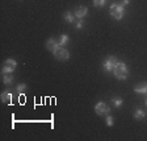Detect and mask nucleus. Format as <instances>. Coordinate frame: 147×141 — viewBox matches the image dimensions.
<instances>
[{
	"mask_svg": "<svg viewBox=\"0 0 147 141\" xmlns=\"http://www.w3.org/2000/svg\"><path fill=\"white\" fill-rule=\"evenodd\" d=\"M112 104L114 106V107H117V108H119V107H122V104H123V100L121 98H112Z\"/></svg>",
	"mask_w": 147,
	"mask_h": 141,
	"instance_id": "obj_15",
	"label": "nucleus"
},
{
	"mask_svg": "<svg viewBox=\"0 0 147 141\" xmlns=\"http://www.w3.org/2000/svg\"><path fill=\"white\" fill-rule=\"evenodd\" d=\"M144 103H146V106H147V98H146V100H144Z\"/></svg>",
	"mask_w": 147,
	"mask_h": 141,
	"instance_id": "obj_21",
	"label": "nucleus"
},
{
	"mask_svg": "<svg viewBox=\"0 0 147 141\" xmlns=\"http://www.w3.org/2000/svg\"><path fill=\"white\" fill-rule=\"evenodd\" d=\"M107 0H93V5L95 7H104Z\"/></svg>",
	"mask_w": 147,
	"mask_h": 141,
	"instance_id": "obj_17",
	"label": "nucleus"
},
{
	"mask_svg": "<svg viewBox=\"0 0 147 141\" xmlns=\"http://www.w3.org/2000/svg\"><path fill=\"white\" fill-rule=\"evenodd\" d=\"M0 98H1V101H4L5 104H11V103H12V92L3 91L1 95H0Z\"/></svg>",
	"mask_w": 147,
	"mask_h": 141,
	"instance_id": "obj_9",
	"label": "nucleus"
},
{
	"mask_svg": "<svg viewBox=\"0 0 147 141\" xmlns=\"http://www.w3.org/2000/svg\"><path fill=\"white\" fill-rule=\"evenodd\" d=\"M68 41H70V37H68L67 34H62V36H59V38H58L59 46H66L68 44Z\"/></svg>",
	"mask_w": 147,
	"mask_h": 141,
	"instance_id": "obj_12",
	"label": "nucleus"
},
{
	"mask_svg": "<svg viewBox=\"0 0 147 141\" xmlns=\"http://www.w3.org/2000/svg\"><path fill=\"white\" fill-rule=\"evenodd\" d=\"M134 91L137 92V94H146L147 95V83H141V84L135 86Z\"/></svg>",
	"mask_w": 147,
	"mask_h": 141,
	"instance_id": "obj_10",
	"label": "nucleus"
},
{
	"mask_svg": "<svg viewBox=\"0 0 147 141\" xmlns=\"http://www.w3.org/2000/svg\"><path fill=\"white\" fill-rule=\"evenodd\" d=\"M3 82H4V84H7V86H11V84L15 82V78L12 77V73L3 74Z\"/></svg>",
	"mask_w": 147,
	"mask_h": 141,
	"instance_id": "obj_11",
	"label": "nucleus"
},
{
	"mask_svg": "<svg viewBox=\"0 0 147 141\" xmlns=\"http://www.w3.org/2000/svg\"><path fill=\"white\" fill-rule=\"evenodd\" d=\"M87 13H88V8L87 7H84V5H79L76 9H75V17H78V18H83L84 16H87Z\"/></svg>",
	"mask_w": 147,
	"mask_h": 141,
	"instance_id": "obj_8",
	"label": "nucleus"
},
{
	"mask_svg": "<svg viewBox=\"0 0 147 141\" xmlns=\"http://www.w3.org/2000/svg\"><path fill=\"white\" fill-rule=\"evenodd\" d=\"M129 3H130V0H122V1H121V3H119V4H121V5H123V7H125V5H127Z\"/></svg>",
	"mask_w": 147,
	"mask_h": 141,
	"instance_id": "obj_20",
	"label": "nucleus"
},
{
	"mask_svg": "<svg viewBox=\"0 0 147 141\" xmlns=\"http://www.w3.org/2000/svg\"><path fill=\"white\" fill-rule=\"evenodd\" d=\"M26 89H28V86L25 84V83H20V84H17V87H16V90H17V92L20 94V95H22Z\"/></svg>",
	"mask_w": 147,
	"mask_h": 141,
	"instance_id": "obj_16",
	"label": "nucleus"
},
{
	"mask_svg": "<svg viewBox=\"0 0 147 141\" xmlns=\"http://www.w3.org/2000/svg\"><path fill=\"white\" fill-rule=\"evenodd\" d=\"M109 12H110V16L113 18L121 20V18L123 17V13H125V8H123V5H121L119 3H113L109 7Z\"/></svg>",
	"mask_w": 147,
	"mask_h": 141,
	"instance_id": "obj_2",
	"label": "nucleus"
},
{
	"mask_svg": "<svg viewBox=\"0 0 147 141\" xmlns=\"http://www.w3.org/2000/svg\"><path fill=\"white\" fill-rule=\"evenodd\" d=\"M95 112L98 115V116H102V115H108L110 112V107L104 103V101H98L95 106Z\"/></svg>",
	"mask_w": 147,
	"mask_h": 141,
	"instance_id": "obj_5",
	"label": "nucleus"
},
{
	"mask_svg": "<svg viewBox=\"0 0 147 141\" xmlns=\"http://www.w3.org/2000/svg\"><path fill=\"white\" fill-rule=\"evenodd\" d=\"M63 18H64V21H67L68 24H72V22L75 21V15H74L72 12H66Z\"/></svg>",
	"mask_w": 147,
	"mask_h": 141,
	"instance_id": "obj_14",
	"label": "nucleus"
},
{
	"mask_svg": "<svg viewBox=\"0 0 147 141\" xmlns=\"http://www.w3.org/2000/svg\"><path fill=\"white\" fill-rule=\"evenodd\" d=\"M112 73L114 74V77H116L118 80H125L126 78H127V75H129L127 67H126L125 63H123V62H121V61L117 62V65L114 66V69H113V71H112Z\"/></svg>",
	"mask_w": 147,
	"mask_h": 141,
	"instance_id": "obj_1",
	"label": "nucleus"
},
{
	"mask_svg": "<svg viewBox=\"0 0 147 141\" xmlns=\"http://www.w3.org/2000/svg\"><path fill=\"white\" fill-rule=\"evenodd\" d=\"M117 58L116 57H109V58H107L104 61V63H102V67H104V70L105 71H113V69H114V66L117 65Z\"/></svg>",
	"mask_w": 147,
	"mask_h": 141,
	"instance_id": "obj_6",
	"label": "nucleus"
},
{
	"mask_svg": "<svg viewBox=\"0 0 147 141\" xmlns=\"http://www.w3.org/2000/svg\"><path fill=\"white\" fill-rule=\"evenodd\" d=\"M59 48V44H58V40L54 38V37H50L49 40L46 41V49L50 50L51 53H54L55 50Z\"/></svg>",
	"mask_w": 147,
	"mask_h": 141,
	"instance_id": "obj_7",
	"label": "nucleus"
},
{
	"mask_svg": "<svg viewBox=\"0 0 147 141\" xmlns=\"http://www.w3.org/2000/svg\"><path fill=\"white\" fill-rule=\"evenodd\" d=\"M82 28H83V20L79 18V21L76 22V29H82Z\"/></svg>",
	"mask_w": 147,
	"mask_h": 141,
	"instance_id": "obj_19",
	"label": "nucleus"
},
{
	"mask_svg": "<svg viewBox=\"0 0 147 141\" xmlns=\"http://www.w3.org/2000/svg\"><path fill=\"white\" fill-rule=\"evenodd\" d=\"M17 67V62L12 58H8L5 59L3 65V69H1V74H9V73H13L15 69Z\"/></svg>",
	"mask_w": 147,
	"mask_h": 141,
	"instance_id": "obj_3",
	"label": "nucleus"
},
{
	"mask_svg": "<svg viewBox=\"0 0 147 141\" xmlns=\"http://www.w3.org/2000/svg\"><path fill=\"white\" fill-rule=\"evenodd\" d=\"M105 123H107L108 127H113V117H112V116H107V119H105Z\"/></svg>",
	"mask_w": 147,
	"mask_h": 141,
	"instance_id": "obj_18",
	"label": "nucleus"
},
{
	"mask_svg": "<svg viewBox=\"0 0 147 141\" xmlns=\"http://www.w3.org/2000/svg\"><path fill=\"white\" fill-rule=\"evenodd\" d=\"M134 119L135 120H142L144 116H146V114H144V111L143 110H141V108H137V110L134 111Z\"/></svg>",
	"mask_w": 147,
	"mask_h": 141,
	"instance_id": "obj_13",
	"label": "nucleus"
},
{
	"mask_svg": "<svg viewBox=\"0 0 147 141\" xmlns=\"http://www.w3.org/2000/svg\"><path fill=\"white\" fill-rule=\"evenodd\" d=\"M53 54L58 61H67L70 58V52L67 49H64V46H59Z\"/></svg>",
	"mask_w": 147,
	"mask_h": 141,
	"instance_id": "obj_4",
	"label": "nucleus"
}]
</instances>
